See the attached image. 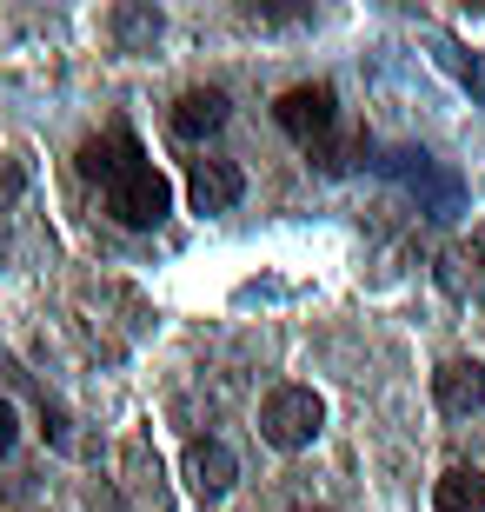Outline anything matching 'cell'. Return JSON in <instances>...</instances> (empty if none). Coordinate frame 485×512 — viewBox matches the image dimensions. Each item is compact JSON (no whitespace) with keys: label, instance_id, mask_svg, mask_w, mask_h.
<instances>
[{"label":"cell","instance_id":"1","mask_svg":"<svg viewBox=\"0 0 485 512\" xmlns=\"http://www.w3.org/2000/svg\"><path fill=\"white\" fill-rule=\"evenodd\" d=\"M319 426H326V406H319L313 386H273L260 406V433L266 446H280V453H299V446H313Z\"/></svg>","mask_w":485,"mask_h":512},{"label":"cell","instance_id":"2","mask_svg":"<svg viewBox=\"0 0 485 512\" xmlns=\"http://www.w3.org/2000/svg\"><path fill=\"white\" fill-rule=\"evenodd\" d=\"M167 207H173V187L147 167V160H140V167H127L107 187V213L120 220V227H160V220H167Z\"/></svg>","mask_w":485,"mask_h":512},{"label":"cell","instance_id":"3","mask_svg":"<svg viewBox=\"0 0 485 512\" xmlns=\"http://www.w3.org/2000/svg\"><path fill=\"white\" fill-rule=\"evenodd\" d=\"M273 120H280L286 133H293L299 147H319L326 133H333V120H339V100H333V87H286L280 94V107H273Z\"/></svg>","mask_w":485,"mask_h":512},{"label":"cell","instance_id":"4","mask_svg":"<svg viewBox=\"0 0 485 512\" xmlns=\"http://www.w3.org/2000/svg\"><path fill=\"white\" fill-rule=\"evenodd\" d=\"M240 193H246V173L233 167V160H193V173H187L193 213H233Z\"/></svg>","mask_w":485,"mask_h":512},{"label":"cell","instance_id":"5","mask_svg":"<svg viewBox=\"0 0 485 512\" xmlns=\"http://www.w3.org/2000/svg\"><path fill=\"white\" fill-rule=\"evenodd\" d=\"M432 399H439V413L466 419L485 406V366L479 360H446L439 373H432Z\"/></svg>","mask_w":485,"mask_h":512},{"label":"cell","instance_id":"6","mask_svg":"<svg viewBox=\"0 0 485 512\" xmlns=\"http://www.w3.org/2000/svg\"><path fill=\"white\" fill-rule=\"evenodd\" d=\"M379 167H386L399 187H412V193L432 187V200H439V220H452V213H459V180H452V173H439L426 153H386Z\"/></svg>","mask_w":485,"mask_h":512},{"label":"cell","instance_id":"7","mask_svg":"<svg viewBox=\"0 0 485 512\" xmlns=\"http://www.w3.org/2000/svg\"><path fill=\"white\" fill-rule=\"evenodd\" d=\"M233 479H240V459H233V446H220V439H193L187 446V486L206 499L233 493Z\"/></svg>","mask_w":485,"mask_h":512},{"label":"cell","instance_id":"8","mask_svg":"<svg viewBox=\"0 0 485 512\" xmlns=\"http://www.w3.org/2000/svg\"><path fill=\"white\" fill-rule=\"evenodd\" d=\"M127 167H140V147H133L127 127H113V133H100V140H87V147H80V173H87V180H100V187H113Z\"/></svg>","mask_w":485,"mask_h":512},{"label":"cell","instance_id":"9","mask_svg":"<svg viewBox=\"0 0 485 512\" xmlns=\"http://www.w3.org/2000/svg\"><path fill=\"white\" fill-rule=\"evenodd\" d=\"M226 127V94L220 87H187V94L173 100V133L180 140H206V133Z\"/></svg>","mask_w":485,"mask_h":512},{"label":"cell","instance_id":"10","mask_svg":"<svg viewBox=\"0 0 485 512\" xmlns=\"http://www.w3.org/2000/svg\"><path fill=\"white\" fill-rule=\"evenodd\" d=\"M432 506L439 512H485V473L479 466H452V473H439Z\"/></svg>","mask_w":485,"mask_h":512},{"label":"cell","instance_id":"11","mask_svg":"<svg viewBox=\"0 0 485 512\" xmlns=\"http://www.w3.org/2000/svg\"><path fill=\"white\" fill-rule=\"evenodd\" d=\"M113 27H120V40H127V47L160 40V14H153V7H120V14H113Z\"/></svg>","mask_w":485,"mask_h":512},{"label":"cell","instance_id":"12","mask_svg":"<svg viewBox=\"0 0 485 512\" xmlns=\"http://www.w3.org/2000/svg\"><path fill=\"white\" fill-rule=\"evenodd\" d=\"M439 54H446V67H452V74H459V80H466V87H472V94L485 100V60H466V54H459V47H439Z\"/></svg>","mask_w":485,"mask_h":512},{"label":"cell","instance_id":"13","mask_svg":"<svg viewBox=\"0 0 485 512\" xmlns=\"http://www.w3.org/2000/svg\"><path fill=\"white\" fill-rule=\"evenodd\" d=\"M14 439H20V419H14V406L0 399V453H14Z\"/></svg>","mask_w":485,"mask_h":512},{"label":"cell","instance_id":"14","mask_svg":"<svg viewBox=\"0 0 485 512\" xmlns=\"http://www.w3.org/2000/svg\"><path fill=\"white\" fill-rule=\"evenodd\" d=\"M20 193V167H0V200H14Z\"/></svg>","mask_w":485,"mask_h":512},{"label":"cell","instance_id":"15","mask_svg":"<svg viewBox=\"0 0 485 512\" xmlns=\"http://www.w3.org/2000/svg\"><path fill=\"white\" fill-rule=\"evenodd\" d=\"M293 512H326V506H293Z\"/></svg>","mask_w":485,"mask_h":512}]
</instances>
